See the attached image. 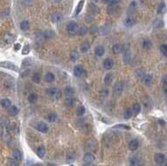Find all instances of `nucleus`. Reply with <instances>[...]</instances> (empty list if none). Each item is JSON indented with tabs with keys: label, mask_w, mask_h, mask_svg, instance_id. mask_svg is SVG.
Masks as SVG:
<instances>
[{
	"label": "nucleus",
	"mask_w": 167,
	"mask_h": 166,
	"mask_svg": "<svg viewBox=\"0 0 167 166\" xmlns=\"http://www.w3.org/2000/svg\"><path fill=\"white\" fill-rule=\"evenodd\" d=\"M78 29H79L78 24L75 22H69L67 25V31L69 32V33L76 34L77 33V31H78Z\"/></svg>",
	"instance_id": "1"
},
{
	"label": "nucleus",
	"mask_w": 167,
	"mask_h": 166,
	"mask_svg": "<svg viewBox=\"0 0 167 166\" xmlns=\"http://www.w3.org/2000/svg\"><path fill=\"white\" fill-rule=\"evenodd\" d=\"M0 67L4 68V69H12L13 71H18V67L11 61H1L0 62Z\"/></svg>",
	"instance_id": "2"
},
{
	"label": "nucleus",
	"mask_w": 167,
	"mask_h": 166,
	"mask_svg": "<svg viewBox=\"0 0 167 166\" xmlns=\"http://www.w3.org/2000/svg\"><path fill=\"white\" fill-rule=\"evenodd\" d=\"M123 90H124L123 83H121V82H119V83H117L116 85H115V86H114V91H113L114 96L115 97L119 96V95L122 93V92H123Z\"/></svg>",
	"instance_id": "3"
},
{
	"label": "nucleus",
	"mask_w": 167,
	"mask_h": 166,
	"mask_svg": "<svg viewBox=\"0 0 167 166\" xmlns=\"http://www.w3.org/2000/svg\"><path fill=\"white\" fill-rule=\"evenodd\" d=\"M155 161H156V164L158 165H163L165 163V156L163 154H156L155 155Z\"/></svg>",
	"instance_id": "4"
},
{
	"label": "nucleus",
	"mask_w": 167,
	"mask_h": 166,
	"mask_svg": "<svg viewBox=\"0 0 167 166\" xmlns=\"http://www.w3.org/2000/svg\"><path fill=\"white\" fill-rule=\"evenodd\" d=\"M94 160H95V157L93 154H90V153L85 154L84 156V162L85 163H87V164H92V163H93Z\"/></svg>",
	"instance_id": "5"
},
{
	"label": "nucleus",
	"mask_w": 167,
	"mask_h": 166,
	"mask_svg": "<svg viewBox=\"0 0 167 166\" xmlns=\"http://www.w3.org/2000/svg\"><path fill=\"white\" fill-rule=\"evenodd\" d=\"M46 93L51 97H55V96H59L60 95V92L57 91V89L54 87H51L46 89Z\"/></svg>",
	"instance_id": "6"
},
{
	"label": "nucleus",
	"mask_w": 167,
	"mask_h": 166,
	"mask_svg": "<svg viewBox=\"0 0 167 166\" xmlns=\"http://www.w3.org/2000/svg\"><path fill=\"white\" fill-rule=\"evenodd\" d=\"M113 65H114V62H113V60L111 59H109V58L105 59L104 61H103V67H104V69H108V70L111 69Z\"/></svg>",
	"instance_id": "7"
},
{
	"label": "nucleus",
	"mask_w": 167,
	"mask_h": 166,
	"mask_svg": "<svg viewBox=\"0 0 167 166\" xmlns=\"http://www.w3.org/2000/svg\"><path fill=\"white\" fill-rule=\"evenodd\" d=\"M62 19H63V15L60 13H55L52 16V20H53V22H55V23L62 22Z\"/></svg>",
	"instance_id": "8"
},
{
	"label": "nucleus",
	"mask_w": 167,
	"mask_h": 166,
	"mask_svg": "<svg viewBox=\"0 0 167 166\" xmlns=\"http://www.w3.org/2000/svg\"><path fill=\"white\" fill-rule=\"evenodd\" d=\"M37 130L39 131V132H46L48 131V127H47V125H46V123H44V122H40L37 123Z\"/></svg>",
	"instance_id": "9"
},
{
	"label": "nucleus",
	"mask_w": 167,
	"mask_h": 166,
	"mask_svg": "<svg viewBox=\"0 0 167 166\" xmlns=\"http://www.w3.org/2000/svg\"><path fill=\"white\" fill-rule=\"evenodd\" d=\"M13 158L15 159L16 162H21L22 159V153H21V151L19 150V149H14V150L13 151Z\"/></svg>",
	"instance_id": "10"
},
{
	"label": "nucleus",
	"mask_w": 167,
	"mask_h": 166,
	"mask_svg": "<svg viewBox=\"0 0 167 166\" xmlns=\"http://www.w3.org/2000/svg\"><path fill=\"white\" fill-rule=\"evenodd\" d=\"M83 72H84V68L81 65H77L74 68V75L76 76H80L83 74Z\"/></svg>",
	"instance_id": "11"
},
{
	"label": "nucleus",
	"mask_w": 167,
	"mask_h": 166,
	"mask_svg": "<svg viewBox=\"0 0 167 166\" xmlns=\"http://www.w3.org/2000/svg\"><path fill=\"white\" fill-rule=\"evenodd\" d=\"M139 147V142L137 139H133L131 141H130V143H129V148H130V150L133 151V150H136V149L138 148Z\"/></svg>",
	"instance_id": "12"
},
{
	"label": "nucleus",
	"mask_w": 167,
	"mask_h": 166,
	"mask_svg": "<svg viewBox=\"0 0 167 166\" xmlns=\"http://www.w3.org/2000/svg\"><path fill=\"white\" fill-rule=\"evenodd\" d=\"M0 105H1L4 108H8V107L12 105V102H11V100L8 99H2L0 100Z\"/></svg>",
	"instance_id": "13"
},
{
	"label": "nucleus",
	"mask_w": 167,
	"mask_h": 166,
	"mask_svg": "<svg viewBox=\"0 0 167 166\" xmlns=\"http://www.w3.org/2000/svg\"><path fill=\"white\" fill-rule=\"evenodd\" d=\"M84 0H80L78 4H77L76 10H75V13L74 15H78L80 13V12L82 11V9H83V6H84Z\"/></svg>",
	"instance_id": "14"
},
{
	"label": "nucleus",
	"mask_w": 167,
	"mask_h": 166,
	"mask_svg": "<svg viewBox=\"0 0 167 166\" xmlns=\"http://www.w3.org/2000/svg\"><path fill=\"white\" fill-rule=\"evenodd\" d=\"M145 76H146V72L143 69H139L136 70V76H137L140 80H142Z\"/></svg>",
	"instance_id": "15"
},
{
	"label": "nucleus",
	"mask_w": 167,
	"mask_h": 166,
	"mask_svg": "<svg viewBox=\"0 0 167 166\" xmlns=\"http://www.w3.org/2000/svg\"><path fill=\"white\" fill-rule=\"evenodd\" d=\"M124 24L125 25L126 27H133V25L135 24V20L133 18L129 17L127 19H125L124 22Z\"/></svg>",
	"instance_id": "16"
},
{
	"label": "nucleus",
	"mask_w": 167,
	"mask_h": 166,
	"mask_svg": "<svg viewBox=\"0 0 167 166\" xmlns=\"http://www.w3.org/2000/svg\"><path fill=\"white\" fill-rule=\"evenodd\" d=\"M75 100L71 96H67V98L64 100V104L66 107H72L74 105Z\"/></svg>",
	"instance_id": "17"
},
{
	"label": "nucleus",
	"mask_w": 167,
	"mask_h": 166,
	"mask_svg": "<svg viewBox=\"0 0 167 166\" xmlns=\"http://www.w3.org/2000/svg\"><path fill=\"white\" fill-rule=\"evenodd\" d=\"M10 108H9V114L11 115L12 116H17L18 113H19V109H18V107H15V106H10L9 107Z\"/></svg>",
	"instance_id": "18"
},
{
	"label": "nucleus",
	"mask_w": 167,
	"mask_h": 166,
	"mask_svg": "<svg viewBox=\"0 0 167 166\" xmlns=\"http://www.w3.org/2000/svg\"><path fill=\"white\" fill-rule=\"evenodd\" d=\"M112 51H113V53H114L115 54H118V53H121V51H122L121 44H115L114 45H113V47H112Z\"/></svg>",
	"instance_id": "19"
},
{
	"label": "nucleus",
	"mask_w": 167,
	"mask_h": 166,
	"mask_svg": "<svg viewBox=\"0 0 167 166\" xmlns=\"http://www.w3.org/2000/svg\"><path fill=\"white\" fill-rule=\"evenodd\" d=\"M20 28H21V29L23 30V31H26V30H28L29 29V22H28V20H23V22H21Z\"/></svg>",
	"instance_id": "20"
},
{
	"label": "nucleus",
	"mask_w": 167,
	"mask_h": 166,
	"mask_svg": "<svg viewBox=\"0 0 167 166\" xmlns=\"http://www.w3.org/2000/svg\"><path fill=\"white\" fill-rule=\"evenodd\" d=\"M105 53V50H104V47L102 45H98L97 47L95 48V53L96 55L98 56H102L103 54H104Z\"/></svg>",
	"instance_id": "21"
},
{
	"label": "nucleus",
	"mask_w": 167,
	"mask_h": 166,
	"mask_svg": "<svg viewBox=\"0 0 167 166\" xmlns=\"http://www.w3.org/2000/svg\"><path fill=\"white\" fill-rule=\"evenodd\" d=\"M69 58L72 61H77V60L79 59V54L76 51H72V52L69 53Z\"/></svg>",
	"instance_id": "22"
},
{
	"label": "nucleus",
	"mask_w": 167,
	"mask_h": 166,
	"mask_svg": "<svg viewBox=\"0 0 167 166\" xmlns=\"http://www.w3.org/2000/svg\"><path fill=\"white\" fill-rule=\"evenodd\" d=\"M37 154L40 158L44 157V155H45V148H44V147H39V148L37 149Z\"/></svg>",
	"instance_id": "23"
},
{
	"label": "nucleus",
	"mask_w": 167,
	"mask_h": 166,
	"mask_svg": "<svg viewBox=\"0 0 167 166\" xmlns=\"http://www.w3.org/2000/svg\"><path fill=\"white\" fill-rule=\"evenodd\" d=\"M54 78H55L54 74H53L52 72H48V73L45 75V76H44V79H45V81L49 82V83L53 82V80H54Z\"/></svg>",
	"instance_id": "24"
},
{
	"label": "nucleus",
	"mask_w": 167,
	"mask_h": 166,
	"mask_svg": "<svg viewBox=\"0 0 167 166\" xmlns=\"http://www.w3.org/2000/svg\"><path fill=\"white\" fill-rule=\"evenodd\" d=\"M90 49V44L88 42H84L81 44V52L82 53H86Z\"/></svg>",
	"instance_id": "25"
},
{
	"label": "nucleus",
	"mask_w": 167,
	"mask_h": 166,
	"mask_svg": "<svg viewBox=\"0 0 167 166\" xmlns=\"http://www.w3.org/2000/svg\"><path fill=\"white\" fill-rule=\"evenodd\" d=\"M142 47L146 49V50H149V49H151V47H152V43L149 40L146 39V40L143 41V43H142Z\"/></svg>",
	"instance_id": "26"
},
{
	"label": "nucleus",
	"mask_w": 167,
	"mask_h": 166,
	"mask_svg": "<svg viewBox=\"0 0 167 166\" xmlns=\"http://www.w3.org/2000/svg\"><path fill=\"white\" fill-rule=\"evenodd\" d=\"M64 93L66 96H72V95L74 94V90H73V88L70 87V86H67L64 90Z\"/></svg>",
	"instance_id": "27"
},
{
	"label": "nucleus",
	"mask_w": 167,
	"mask_h": 166,
	"mask_svg": "<svg viewBox=\"0 0 167 166\" xmlns=\"http://www.w3.org/2000/svg\"><path fill=\"white\" fill-rule=\"evenodd\" d=\"M47 120L51 123L55 122V121L57 120V115H56L55 113H53H53H50L47 116Z\"/></svg>",
	"instance_id": "28"
},
{
	"label": "nucleus",
	"mask_w": 167,
	"mask_h": 166,
	"mask_svg": "<svg viewBox=\"0 0 167 166\" xmlns=\"http://www.w3.org/2000/svg\"><path fill=\"white\" fill-rule=\"evenodd\" d=\"M131 116H133V110H131V108H127L125 109V111H124V119H130L131 117Z\"/></svg>",
	"instance_id": "29"
},
{
	"label": "nucleus",
	"mask_w": 167,
	"mask_h": 166,
	"mask_svg": "<svg viewBox=\"0 0 167 166\" xmlns=\"http://www.w3.org/2000/svg\"><path fill=\"white\" fill-rule=\"evenodd\" d=\"M112 80H113V76H112L111 74H107L105 76V77H104V83H105V85H109V84L112 82Z\"/></svg>",
	"instance_id": "30"
},
{
	"label": "nucleus",
	"mask_w": 167,
	"mask_h": 166,
	"mask_svg": "<svg viewBox=\"0 0 167 166\" xmlns=\"http://www.w3.org/2000/svg\"><path fill=\"white\" fill-rule=\"evenodd\" d=\"M37 99H38V97H37L36 93H31L29 96V98H28V100H29L30 103H35V102H37Z\"/></svg>",
	"instance_id": "31"
},
{
	"label": "nucleus",
	"mask_w": 167,
	"mask_h": 166,
	"mask_svg": "<svg viewBox=\"0 0 167 166\" xmlns=\"http://www.w3.org/2000/svg\"><path fill=\"white\" fill-rule=\"evenodd\" d=\"M143 80H144V83L146 85H150V84L152 83V80H153V76L151 75H146L144 76V78H143Z\"/></svg>",
	"instance_id": "32"
},
{
	"label": "nucleus",
	"mask_w": 167,
	"mask_h": 166,
	"mask_svg": "<svg viewBox=\"0 0 167 166\" xmlns=\"http://www.w3.org/2000/svg\"><path fill=\"white\" fill-rule=\"evenodd\" d=\"M157 12H158L159 13H164L166 12V6L164 3H162L159 4L158 8H157Z\"/></svg>",
	"instance_id": "33"
},
{
	"label": "nucleus",
	"mask_w": 167,
	"mask_h": 166,
	"mask_svg": "<svg viewBox=\"0 0 167 166\" xmlns=\"http://www.w3.org/2000/svg\"><path fill=\"white\" fill-rule=\"evenodd\" d=\"M32 80L34 83H36V84H39L40 83V80H41V76H40V74L39 73H35L34 75H33V76H32Z\"/></svg>",
	"instance_id": "34"
},
{
	"label": "nucleus",
	"mask_w": 167,
	"mask_h": 166,
	"mask_svg": "<svg viewBox=\"0 0 167 166\" xmlns=\"http://www.w3.org/2000/svg\"><path fill=\"white\" fill-rule=\"evenodd\" d=\"M131 110H133V112L135 115L139 114V113H140V105L138 104V103H135L133 106V107H131Z\"/></svg>",
	"instance_id": "35"
},
{
	"label": "nucleus",
	"mask_w": 167,
	"mask_h": 166,
	"mask_svg": "<svg viewBox=\"0 0 167 166\" xmlns=\"http://www.w3.org/2000/svg\"><path fill=\"white\" fill-rule=\"evenodd\" d=\"M84 113H85V108H84V107L80 106V107H77V116H82Z\"/></svg>",
	"instance_id": "36"
},
{
	"label": "nucleus",
	"mask_w": 167,
	"mask_h": 166,
	"mask_svg": "<svg viewBox=\"0 0 167 166\" xmlns=\"http://www.w3.org/2000/svg\"><path fill=\"white\" fill-rule=\"evenodd\" d=\"M53 36H54V33H53V31H52V30H47V31H45L44 33V38H51V37H53Z\"/></svg>",
	"instance_id": "37"
},
{
	"label": "nucleus",
	"mask_w": 167,
	"mask_h": 166,
	"mask_svg": "<svg viewBox=\"0 0 167 166\" xmlns=\"http://www.w3.org/2000/svg\"><path fill=\"white\" fill-rule=\"evenodd\" d=\"M87 30H88V29H87V27H85V26H83L82 28H79L78 29V31H77V33H78L80 36H82V35H84L86 33V32H87Z\"/></svg>",
	"instance_id": "38"
},
{
	"label": "nucleus",
	"mask_w": 167,
	"mask_h": 166,
	"mask_svg": "<svg viewBox=\"0 0 167 166\" xmlns=\"http://www.w3.org/2000/svg\"><path fill=\"white\" fill-rule=\"evenodd\" d=\"M160 51H161V53L164 54V56H166L167 55V45L166 44H162V45L160 46Z\"/></svg>",
	"instance_id": "39"
},
{
	"label": "nucleus",
	"mask_w": 167,
	"mask_h": 166,
	"mask_svg": "<svg viewBox=\"0 0 167 166\" xmlns=\"http://www.w3.org/2000/svg\"><path fill=\"white\" fill-rule=\"evenodd\" d=\"M163 26V22H162L161 20H157L156 22H154V27L156 28H161Z\"/></svg>",
	"instance_id": "40"
},
{
	"label": "nucleus",
	"mask_w": 167,
	"mask_h": 166,
	"mask_svg": "<svg viewBox=\"0 0 167 166\" xmlns=\"http://www.w3.org/2000/svg\"><path fill=\"white\" fill-rule=\"evenodd\" d=\"M10 14V9L6 8L2 12V17H7V16Z\"/></svg>",
	"instance_id": "41"
},
{
	"label": "nucleus",
	"mask_w": 167,
	"mask_h": 166,
	"mask_svg": "<svg viewBox=\"0 0 167 166\" xmlns=\"http://www.w3.org/2000/svg\"><path fill=\"white\" fill-rule=\"evenodd\" d=\"M131 165H138L139 164V160L136 157H133L130 161Z\"/></svg>",
	"instance_id": "42"
},
{
	"label": "nucleus",
	"mask_w": 167,
	"mask_h": 166,
	"mask_svg": "<svg viewBox=\"0 0 167 166\" xmlns=\"http://www.w3.org/2000/svg\"><path fill=\"white\" fill-rule=\"evenodd\" d=\"M29 45H25L24 47H23L22 49V54L23 55H26V54H28V53H29Z\"/></svg>",
	"instance_id": "43"
},
{
	"label": "nucleus",
	"mask_w": 167,
	"mask_h": 166,
	"mask_svg": "<svg viewBox=\"0 0 167 166\" xmlns=\"http://www.w3.org/2000/svg\"><path fill=\"white\" fill-rule=\"evenodd\" d=\"M129 60H130V53H129V52L124 53V62H128Z\"/></svg>",
	"instance_id": "44"
},
{
	"label": "nucleus",
	"mask_w": 167,
	"mask_h": 166,
	"mask_svg": "<svg viewBox=\"0 0 167 166\" xmlns=\"http://www.w3.org/2000/svg\"><path fill=\"white\" fill-rule=\"evenodd\" d=\"M115 128H124V129H129V127H127V126H125L124 124H120L118 126H116Z\"/></svg>",
	"instance_id": "45"
},
{
	"label": "nucleus",
	"mask_w": 167,
	"mask_h": 166,
	"mask_svg": "<svg viewBox=\"0 0 167 166\" xmlns=\"http://www.w3.org/2000/svg\"><path fill=\"white\" fill-rule=\"evenodd\" d=\"M20 48H21V44H16L15 45H14V49H15V51L20 50Z\"/></svg>",
	"instance_id": "46"
},
{
	"label": "nucleus",
	"mask_w": 167,
	"mask_h": 166,
	"mask_svg": "<svg viewBox=\"0 0 167 166\" xmlns=\"http://www.w3.org/2000/svg\"><path fill=\"white\" fill-rule=\"evenodd\" d=\"M8 164L9 165H17V163H14L13 161H12V162H11V161H9Z\"/></svg>",
	"instance_id": "47"
},
{
	"label": "nucleus",
	"mask_w": 167,
	"mask_h": 166,
	"mask_svg": "<svg viewBox=\"0 0 167 166\" xmlns=\"http://www.w3.org/2000/svg\"><path fill=\"white\" fill-rule=\"evenodd\" d=\"M163 84H164V85H166V76H164V77H163Z\"/></svg>",
	"instance_id": "48"
},
{
	"label": "nucleus",
	"mask_w": 167,
	"mask_h": 166,
	"mask_svg": "<svg viewBox=\"0 0 167 166\" xmlns=\"http://www.w3.org/2000/svg\"><path fill=\"white\" fill-rule=\"evenodd\" d=\"M3 134V128H2V126H0V136Z\"/></svg>",
	"instance_id": "49"
},
{
	"label": "nucleus",
	"mask_w": 167,
	"mask_h": 166,
	"mask_svg": "<svg viewBox=\"0 0 167 166\" xmlns=\"http://www.w3.org/2000/svg\"><path fill=\"white\" fill-rule=\"evenodd\" d=\"M103 1H104V2H105V3H107V4H109V3H110V2H111V1H112V0H103Z\"/></svg>",
	"instance_id": "50"
},
{
	"label": "nucleus",
	"mask_w": 167,
	"mask_h": 166,
	"mask_svg": "<svg viewBox=\"0 0 167 166\" xmlns=\"http://www.w3.org/2000/svg\"><path fill=\"white\" fill-rule=\"evenodd\" d=\"M26 2H31V1H33V0H25Z\"/></svg>",
	"instance_id": "51"
},
{
	"label": "nucleus",
	"mask_w": 167,
	"mask_h": 166,
	"mask_svg": "<svg viewBox=\"0 0 167 166\" xmlns=\"http://www.w3.org/2000/svg\"><path fill=\"white\" fill-rule=\"evenodd\" d=\"M54 1H56V2H59V1H60V0H54Z\"/></svg>",
	"instance_id": "52"
}]
</instances>
